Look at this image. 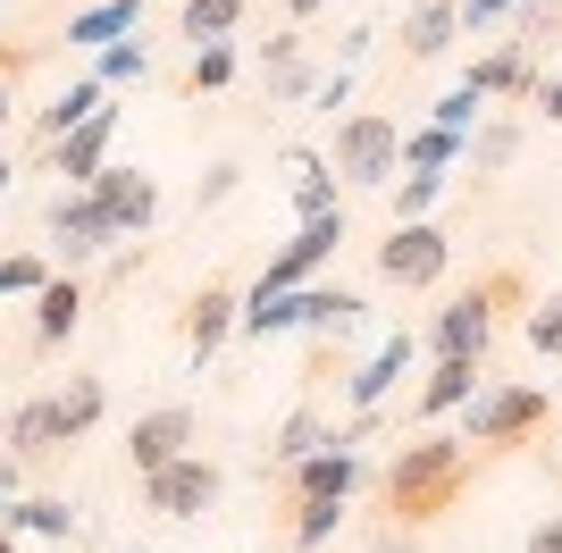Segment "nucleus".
I'll return each mask as SVG.
<instances>
[{
  "label": "nucleus",
  "instance_id": "1",
  "mask_svg": "<svg viewBox=\"0 0 562 553\" xmlns=\"http://www.w3.org/2000/svg\"><path fill=\"white\" fill-rule=\"evenodd\" d=\"M462 478H470V444H462V437H420V444H403L395 470H386V511H395V529H420V520L453 511Z\"/></svg>",
  "mask_w": 562,
  "mask_h": 553
},
{
  "label": "nucleus",
  "instance_id": "2",
  "mask_svg": "<svg viewBox=\"0 0 562 553\" xmlns=\"http://www.w3.org/2000/svg\"><path fill=\"white\" fill-rule=\"evenodd\" d=\"M361 311L370 302L345 294V285H294V294H244V336H294V327H311V336H352L361 327Z\"/></svg>",
  "mask_w": 562,
  "mask_h": 553
},
{
  "label": "nucleus",
  "instance_id": "3",
  "mask_svg": "<svg viewBox=\"0 0 562 553\" xmlns=\"http://www.w3.org/2000/svg\"><path fill=\"white\" fill-rule=\"evenodd\" d=\"M520 294V276L513 269H495V276H479V285H462V294L428 319V352L437 361H479L487 352V336H495V311Z\"/></svg>",
  "mask_w": 562,
  "mask_h": 553
},
{
  "label": "nucleus",
  "instance_id": "4",
  "mask_svg": "<svg viewBox=\"0 0 562 553\" xmlns=\"http://www.w3.org/2000/svg\"><path fill=\"white\" fill-rule=\"evenodd\" d=\"M336 184H361V193H378V184H395L403 168V126L386 110H352L345 126H336Z\"/></svg>",
  "mask_w": 562,
  "mask_h": 553
},
{
  "label": "nucleus",
  "instance_id": "5",
  "mask_svg": "<svg viewBox=\"0 0 562 553\" xmlns=\"http://www.w3.org/2000/svg\"><path fill=\"white\" fill-rule=\"evenodd\" d=\"M529 428H546V394L520 377H487L462 403V444H520Z\"/></svg>",
  "mask_w": 562,
  "mask_h": 553
},
{
  "label": "nucleus",
  "instance_id": "6",
  "mask_svg": "<svg viewBox=\"0 0 562 553\" xmlns=\"http://www.w3.org/2000/svg\"><path fill=\"white\" fill-rule=\"evenodd\" d=\"M453 260V235L428 227V218H412V227H386V244H378V276L386 285H403V294H420V285H437Z\"/></svg>",
  "mask_w": 562,
  "mask_h": 553
},
{
  "label": "nucleus",
  "instance_id": "7",
  "mask_svg": "<svg viewBox=\"0 0 562 553\" xmlns=\"http://www.w3.org/2000/svg\"><path fill=\"white\" fill-rule=\"evenodd\" d=\"M110 244H117L110 210H101L93 193H68V184H59V193H50V252L68 260V276L85 269V260H101Z\"/></svg>",
  "mask_w": 562,
  "mask_h": 553
},
{
  "label": "nucleus",
  "instance_id": "8",
  "mask_svg": "<svg viewBox=\"0 0 562 553\" xmlns=\"http://www.w3.org/2000/svg\"><path fill=\"white\" fill-rule=\"evenodd\" d=\"M336 244H345V210H336V218H311V227L294 235V244H278V260L260 269V285H252V294H294V285H311V276H319V269L336 260Z\"/></svg>",
  "mask_w": 562,
  "mask_h": 553
},
{
  "label": "nucleus",
  "instance_id": "9",
  "mask_svg": "<svg viewBox=\"0 0 562 553\" xmlns=\"http://www.w3.org/2000/svg\"><path fill=\"white\" fill-rule=\"evenodd\" d=\"M218 461H202V453H186V461H168L160 478H143V504L151 511H168V520H202V511L218 504Z\"/></svg>",
  "mask_w": 562,
  "mask_h": 553
},
{
  "label": "nucleus",
  "instance_id": "10",
  "mask_svg": "<svg viewBox=\"0 0 562 553\" xmlns=\"http://www.w3.org/2000/svg\"><path fill=\"white\" fill-rule=\"evenodd\" d=\"M193 453V411L186 403H160V411H143L135 428H126V461H135V478H160L168 461Z\"/></svg>",
  "mask_w": 562,
  "mask_h": 553
},
{
  "label": "nucleus",
  "instance_id": "11",
  "mask_svg": "<svg viewBox=\"0 0 562 553\" xmlns=\"http://www.w3.org/2000/svg\"><path fill=\"white\" fill-rule=\"evenodd\" d=\"M85 193H93V202L110 210V227H117V235H143L151 218H160V184L143 177V168H101V177L85 184Z\"/></svg>",
  "mask_w": 562,
  "mask_h": 553
},
{
  "label": "nucleus",
  "instance_id": "12",
  "mask_svg": "<svg viewBox=\"0 0 562 553\" xmlns=\"http://www.w3.org/2000/svg\"><path fill=\"white\" fill-rule=\"evenodd\" d=\"M412 352H420L412 336H386V345H378L370 361L352 369V377H345V403H352V419H370L378 403L395 394V377H412Z\"/></svg>",
  "mask_w": 562,
  "mask_h": 553
},
{
  "label": "nucleus",
  "instance_id": "13",
  "mask_svg": "<svg viewBox=\"0 0 562 553\" xmlns=\"http://www.w3.org/2000/svg\"><path fill=\"white\" fill-rule=\"evenodd\" d=\"M110 135H117V110H93L68 143H50V177H68L76 193H85V184L110 168Z\"/></svg>",
  "mask_w": 562,
  "mask_h": 553
},
{
  "label": "nucleus",
  "instance_id": "14",
  "mask_svg": "<svg viewBox=\"0 0 562 553\" xmlns=\"http://www.w3.org/2000/svg\"><path fill=\"white\" fill-rule=\"evenodd\" d=\"M244 319V294H235V285H202V294H193V311H186V345H193V369L211 361L218 345H227V327Z\"/></svg>",
  "mask_w": 562,
  "mask_h": 553
},
{
  "label": "nucleus",
  "instance_id": "15",
  "mask_svg": "<svg viewBox=\"0 0 562 553\" xmlns=\"http://www.w3.org/2000/svg\"><path fill=\"white\" fill-rule=\"evenodd\" d=\"M85 319V276H50L43 294H34V352H59Z\"/></svg>",
  "mask_w": 562,
  "mask_h": 553
},
{
  "label": "nucleus",
  "instance_id": "16",
  "mask_svg": "<svg viewBox=\"0 0 562 553\" xmlns=\"http://www.w3.org/2000/svg\"><path fill=\"white\" fill-rule=\"evenodd\" d=\"M260 84H269V101H311V92H319L303 34H278V43L260 50Z\"/></svg>",
  "mask_w": 562,
  "mask_h": 553
},
{
  "label": "nucleus",
  "instance_id": "17",
  "mask_svg": "<svg viewBox=\"0 0 562 553\" xmlns=\"http://www.w3.org/2000/svg\"><path fill=\"white\" fill-rule=\"evenodd\" d=\"M59 444H68V437H59V403H50V394H34V403L9 419V461L25 470V461H50Z\"/></svg>",
  "mask_w": 562,
  "mask_h": 553
},
{
  "label": "nucleus",
  "instance_id": "18",
  "mask_svg": "<svg viewBox=\"0 0 562 553\" xmlns=\"http://www.w3.org/2000/svg\"><path fill=\"white\" fill-rule=\"evenodd\" d=\"M453 34H462V9H453V0H428V9L403 18V59H446Z\"/></svg>",
  "mask_w": 562,
  "mask_h": 553
},
{
  "label": "nucleus",
  "instance_id": "19",
  "mask_svg": "<svg viewBox=\"0 0 562 553\" xmlns=\"http://www.w3.org/2000/svg\"><path fill=\"white\" fill-rule=\"evenodd\" d=\"M135 25H143V0H101L85 18H68V43L76 50H110V43H126Z\"/></svg>",
  "mask_w": 562,
  "mask_h": 553
},
{
  "label": "nucleus",
  "instance_id": "20",
  "mask_svg": "<svg viewBox=\"0 0 562 553\" xmlns=\"http://www.w3.org/2000/svg\"><path fill=\"white\" fill-rule=\"evenodd\" d=\"M479 386H487V369H479V361H437V369H428V386H420V419L462 411Z\"/></svg>",
  "mask_w": 562,
  "mask_h": 553
},
{
  "label": "nucleus",
  "instance_id": "21",
  "mask_svg": "<svg viewBox=\"0 0 562 553\" xmlns=\"http://www.w3.org/2000/svg\"><path fill=\"white\" fill-rule=\"evenodd\" d=\"M93 110H110V84H101V76H76V84H68V92H59V101L43 110V143H68V135H76V126H85Z\"/></svg>",
  "mask_w": 562,
  "mask_h": 553
},
{
  "label": "nucleus",
  "instance_id": "22",
  "mask_svg": "<svg viewBox=\"0 0 562 553\" xmlns=\"http://www.w3.org/2000/svg\"><path fill=\"white\" fill-rule=\"evenodd\" d=\"M0 529H9V537H59V545H68L76 511L59 504V495H25V504H0Z\"/></svg>",
  "mask_w": 562,
  "mask_h": 553
},
{
  "label": "nucleus",
  "instance_id": "23",
  "mask_svg": "<svg viewBox=\"0 0 562 553\" xmlns=\"http://www.w3.org/2000/svg\"><path fill=\"white\" fill-rule=\"evenodd\" d=\"M462 84H470V92H529V84H538V68H529V50H520V43H495L487 59L462 76Z\"/></svg>",
  "mask_w": 562,
  "mask_h": 553
},
{
  "label": "nucleus",
  "instance_id": "24",
  "mask_svg": "<svg viewBox=\"0 0 562 553\" xmlns=\"http://www.w3.org/2000/svg\"><path fill=\"white\" fill-rule=\"evenodd\" d=\"M235 25H244V0H186V9H177V34H186L193 50L227 43Z\"/></svg>",
  "mask_w": 562,
  "mask_h": 553
},
{
  "label": "nucleus",
  "instance_id": "25",
  "mask_svg": "<svg viewBox=\"0 0 562 553\" xmlns=\"http://www.w3.org/2000/svg\"><path fill=\"white\" fill-rule=\"evenodd\" d=\"M50 403H59V437L76 444L85 428H101V411H110V386H101V377H68Z\"/></svg>",
  "mask_w": 562,
  "mask_h": 553
},
{
  "label": "nucleus",
  "instance_id": "26",
  "mask_svg": "<svg viewBox=\"0 0 562 553\" xmlns=\"http://www.w3.org/2000/svg\"><path fill=\"white\" fill-rule=\"evenodd\" d=\"M294 210H303V227L311 218H336V168L319 151H294Z\"/></svg>",
  "mask_w": 562,
  "mask_h": 553
},
{
  "label": "nucleus",
  "instance_id": "27",
  "mask_svg": "<svg viewBox=\"0 0 562 553\" xmlns=\"http://www.w3.org/2000/svg\"><path fill=\"white\" fill-rule=\"evenodd\" d=\"M319 444H328V419L311 411V403H294V411H285V428H278V444H269V461H278V470H294V461H311Z\"/></svg>",
  "mask_w": 562,
  "mask_h": 553
},
{
  "label": "nucleus",
  "instance_id": "28",
  "mask_svg": "<svg viewBox=\"0 0 562 553\" xmlns=\"http://www.w3.org/2000/svg\"><path fill=\"white\" fill-rule=\"evenodd\" d=\"M513 151H520V117H479V126H470V168H479V177L504 168Z\"/></svg>",
  "mask_w": 562,
  "mask_h": 553
},
{
  "label": "nucleus",
  "instance_id": "29",
  "mask_svg": "<svg viewBox=\"0 0 562 553\" xmlns=\"http://www.w3.org/2000/svg\"><path fill=\"white\" fill-rule=\"evenodd\" d=\"M453 160H470V135H446V126L403 135V168H453Z\"/></svg>",
  "mask_w": 562,
  "mask_h": 553
},
{
  "label": "nucleus",
  "instance_id": "30",
  "mask_svg": "<svg viewBox=\"0 0 562 553\" xmlns=\"http://www.w3.org/2000/svg\"><path fill=\"white\" fill-rule=\"evenodd\" d=\"M446 177H453V168H412V177H403V193H395V227L428 218V210H437V193H446Z\"/></svg>",
  "mask_w": 562,
  "mask_h": 553
},
{
  "label": "nucleus",
  "instance_id": "31",
  "mask_svg": "<svg viewBox=\"0 0 562 553\" xmlns=\"http://www.w3.org/2000/svg\"><path fill=\"white\" fill-rule=\"evenodd\" d=\"M101 84H143V76H151V50H143L135 43V34H126V43H110V50H101Z\"/></svg>",
  "mask_w": 562,
  "mask_h": 553
},
{
  "label": "nucleus",
  "instance_id": "32",
  "mask_svg": "<svg viewBox=\"0 0 562 553\" xmlns=\"http://www.w3.org/2000/svg\"><path fill=\"white\" fill-rule=\"evenodd\" d=\"M529 352H538V361H562V294H546L538 311H529Z\"/></svg>",
  "mask_w": 562,
  "mask_h": 553
},
{
  "label": "nucleus",
  "instance_id": "33",
  "mask_svg": "<svg viewBox=\"0 0 562 553\" xmlns=\"http://www.w3.org/2000/svg\"><path fill=\"white\" fill-rule=\"evenodd\" d=\"M479 117H487V92H470V84H453L446 101H437V126H446V135H470Z\"/></svg>",
  "mask_w": 562,
  "mask_h": 553
},
{
  "label": "nucleus",
  "instance_id": "34",
  "mask_svg": "<svg viewBox=\"0 0 562 553\" xmlns=\"http://www.w3.org/2000/svg\"><path fill=\"white\" fill-rule=\"evenodd\" d=\"M235 76V50L227 43H211V50H193V68H186V92H218Z\"/></svg>",
  "mask_w": 562,
  "mask_h": 553
},
{
  "label": "nucleus",
  "instance_id": "35",
  "mask_svg": "<svg viewBox=\"0 0 562 553\" xmlns=\"http://www.w3.org/2000/svg\"><path fill=\"white\" fill-rule=\"evenodd\" d=\"M294 511H303V520H294V545H328V537H336V520H345V504H294Z\"/></svg>",
  "mask_w": 562,
  "mask_h": 553
},
{
  "label": "nucleus",
  "instance_id": "36",
  "mask_svg": "<svg viewBox=\"0 0 562 553\" xmlns=\"http://www.w3.org/2000/svg\"><path fill=\"white\" fill-rule=\"evenodd\" d=\"M43 285H50V269L34 252H9V260H0V294H43Z\"/></svg>",
  "mask_w": 562,
  "mask_h": 553
},
{
  "label": "nucleus",
  "instance_id": "37",
  "mask_svg": "<svg viewBox=\"0 0 562 553\" xmlns=\"http://www.w3.org/2000/svg\"><path fill=\"white\" fill-rule=\"evenodd\" d=\"M235 177H244V168H235V160L202 168V193H193V202H202V210H211V202H227V193H235Z\"/></svg>",
  "mask_w": 562,
  "mask_h": 553
},
{
  "label": "nucleus",
  "instance_id": "38",
  "mask_svg": "<svg viewBox=\"0 0 562 553\" xmlns=\"http://www.w3.org/2000/svg\"><path fill=\"white\" fill-rule=\"evenodd\" d=\"M453 9H462V25H470V34H479V25H495V18H513L520 0H453Z\"/></svg>",
  "mask_w": 562,
  "mask_h": 553
},
{
  "label": "nucleus",
  "instance_id": "39",
  "mask_svg": "<svg viewBox=\"0 0 562 553\" xmlns=\"http://www.w3.org/2000/svg\"><path fill=\"white\" fill-rule=\"evenodd\" d=\"M345 92H352V68H336V76H328V84L311 92V101H319V110H328V117H336V110H345Z\"/></svg>",
  "mask_w": 562,
  "mask_h": 553
},
{
  "label": "nucleus",
  "instance_id": "40",
  "mask_svg": "<svg viewBox=\"0 0 562 553\" xmlns=\"http://www.w3.org/2000/svg\"><path fill=\"white\" fill-rule=\"evenodd\" d=\"M529 101H538L546 126H562V76H554V84H529Z\"/></svg>",
  "mask_w": 562,
  "mask_h": 553
},
{
  "label": "nucleus",
  "instance_id": "41",
  "mask_svg": "<svg viewBox=\"0 0 562 553\" xmlns=\"http://www.w3.org/2000/svg\"><path fill=\"white\" fill-rule=\"evenodd\" d=\"M34 50H43V43H0V84H9L18 68H34Z\"/></svg>",
  "mask_w": 562,
  "mask_h": 553
},
{
  "label": "nucleus",
  "instance_id": "42",
  "mask_svg": "<svg viewBox=\"0 0 562 553\" xmlns=\"http://www.w3.org/2000/svg\"><path fill=\"white\" fill-rule=\"evenodd\" d=\"M529 553H562V511H554V520H538V529H529Z\"/></svg>",
  "mask_w": 562,
  "mask_h": 553
},
{
  "label": "nucleus",
  "instance_id": "43",
  "mask_svg": "<svg viewBox=\"0 0 562 553\" xmlns=\"http://www.w3.org/2000/svg\"><path fill=\"white\" fill-rule=\"evenodd\" d=\"M370 553H420V545H412V529H386V537H378Z\"/></svg>",
  "mask_w": 562,
  "mask_h": 553
},
{
  "label": "nucleus",
  "instance_id": "44",
  "mask_svg": "<svg viewBox=\"0 0 562 553\" xmlns=\"http://www.w3.org/2000/svg\"><path fill=\"white\" fill-rule=\"evenodd\" d=\"M18 478H25V470H18V461H9V453H0V504L18 495Z\"/></svg>",
  "mask_w": 562,
  "mask_h": 553
},
{
  "label": "nucleus",
  "instance_id": "45",
  "mask_svg": "<svg viewBox=\"0 0 562 553\" xmlns=\"http://www.w3.org/2000/svg\"><path fill=\"white\" fill-rule=\"evenodd\" d=\"M319 9H328V0H285V18H319Z\"/></svg>",
  "mask_w": 562,
  "mask_h": 553
},
{
  "label": "nucleus",
  "instance_id": "46",
  "mask_svg": "<svg viewBox=\"0 0 562 553\" xmlns=\"http://www.w3.org/2000/svg\"><path fill=\"white\" fill-rule=\"evenodd\" d=\"M9 117H18V92H9V84H0V126H9Z\"/></svg>",
  "mask_w": 562,
  "mask_h": 553
},
{
  "label": "nucleus",
  "instance_id": "47",
  "mask_svg": "<svg viewBox=\"0 0 562 553\" xmlns=\"http://www.w3.org/2000/svg\"><path fill=\"white\" fill-rule=\"evenodd\" d=\"M9 177H18V168H9V160H0V202H9Z\"/></svg>",
  "mask_w": 562,
  "mask_h": 553
},
{
  "label": "nucleus",
  "instance_id": "48",
  "mask_svg": "<svg viewBox=\"0 0 562 553\" xmlns=\"http://www.w3.org/2000/svg\"><path fill=\"white\" fill-rule=\"evenodd\" d=\"M0 553H18V537H9V529H0Z\"/></svg>",
  "mask_w": 562,
  "mask_h": 553
},
{
  "label": "nucleus",
  "instance_id": "49",
  "mask_svg": "<svg viewBox=\"0 0 562 553\" xmlns=\"http://www.w3.org/2000/svg\"><path fill=\"white\" fill-rule=\"evenodd\" d=\"M538 9H554V18H562V0H538Z\"/></svg>",
  "mask_w": 562,
  "mask_h": 553
},
{
  "label": "nucleus",
  "instance_id": "50",
  "mask_svg": "<svg viewBox=\"0 0 562 553\" xmlns=\"http://www.w3.org/2000/svg\"><path fill=\"white\" fill-rule=\"evenodd\" d=\"M403 9H428V0H403Z\"/></svg>",
  "mask_w": 562,
  "mask_h": 553
},
{
  "label": "nucleus",
  "instance_id": "51",
  "mask_svg": "<svg viewBox=\"0 0 562 553\" xmlns=\"http://www.w3.org/2000/svg\"><path fill=\"white\" fill-rule=\"evenodd\" d=\"M554 411H562V394H554Z\"/></svg>",
  "mask_w": 562,
  "mask_h": 553
},
{
  "label": "nucleus",
  "instance_id": "52",
  "mask_svg": "<svg viewBox=\"0 0 562 553\" xmlns=\"http://www.w3.org/2000/svg\"><path fill=\"white\" fill-rule=\"evenodd\" d=\"M135 553H143V545H135Z\"/></svg>",
  "mask_w": 562,
  "mask_h": 553
}]
</instances>
